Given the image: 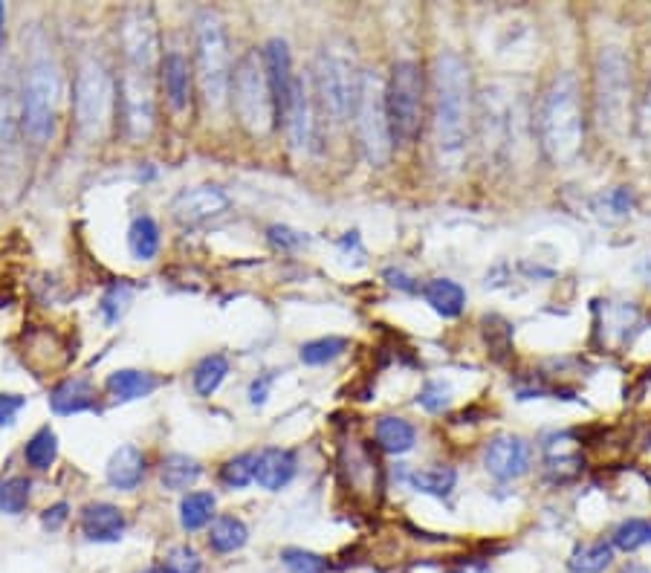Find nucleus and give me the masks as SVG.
Instances as JSON below:
<instances>
[{
    "mask_svg": "<svg viewBox=\"0 0 651 573\" xmlns=\"http://www.w3.org/2000/svg\"><path fill=\"white\" fill-rule=\"evenodd\" d=\"M472 134V76L469 64L452 50L434 55L432 67V148L437 168L455 174L466 160Z\"/></svg>",
    "mask_w": 651,
    "mask_h": 573,
    "instance_id": "obj_1",
    "label": "nucleus"
},
{
    "mask_svg": "<svg viewBox=\"0 0 651 573\" xmlns=\"http://www.w3.org/2000/svg\"><path fill=\"white\" fill-rule=\"evenodd\" d=\"M533 131L550 165L568 168L579 160L585 145V113L576 73L562 70L547 82L533 110Z\"/></svg>",
    "mask_w": 651,
    "mask_h": 573,
    "instance_id": "obj_2",
    "label": "nucleus"
},
{
    "mask_svg": "<svg viewBox=\"0 0 651 573\" xmlns=\"http://www.w3.org/2000/svg\"><path fill=\"white\" fill-rule=\"evenodd\" d=\"M61 102V67L55 61L50 41L35 32L29 41L24 87H21V125L32 142L44 145L53 137Z\"/></svg>",
    "mask_w": 651,
    "mask_h": 573,
    "instance_id": "obj_3",
    "label": "nucleus"
},
{
    "mask_svg": "<svg viewBox=\"0 0 651 573\" xmlns=\"http://www.w3.org/2000/svg\"><path fill=\"white\" fill-rule=\"evenodd\" d=\"M530 125L527 102L510 84H487L478 99V137L492 160L510 163Z\"/></svg>",
    "mask_w": 651,
    "mask_h": 573,
    "instance_id": "obj_4",
    "label": "nucleus"
},
{
    "mask_svg": "<svg viewBox=\"0 0 651 573\" xmlns=\"http://www.w3.org/2000/svg\"><path fill=\"white\" fill-rule=\"evenodd\" d=\"M362 70L356 64L353 47L345 38H333L316 55L313 67V90L316 105L325 113L330 125H345L351 119L356 93H359Z\"/></svg>",
    "mask_w": 651,
    "mask_h": 573,
    "instance_id": "obj_5",
    "label": "nucleus"
},
{
    "mask_svg": "<svg viewBox=\"0 0 651 573\" xmlns=\"http://www.w3.org/2000/svg\"><path fill=\"white\" fill-rule=\"evenodd\" d=\"M194 64H197V84L206 108L220 113L226 108L232 90V53H229L226 27L212 9L200 12L194 21Z\"/></svg>",
    "mask_w": 651,
    "mask_h": 573,
    "instance_id": "obj_6",
    "label": "nucleus"
},
{
    "mask_svg": "<svg viewBox=\"0 0 651 573\" xmlns=\"http://www.w3.org/2000/svg\"><path fill=\"white\" fill-rule=\"evenodd\" d=\"M594 116L602 137L623 139L631 125V61L623 47H602L594 61Z\"/></svg>",
    "mask_w": 651,
    "mask_h": 573,
    "instance_id": "obj_7",
    "label": "nucleus"
},
{
    "mask_svg": "<svg viewBox=\"0 0 651 573\" xmlns=\"http://www.w3.org/2000/svg\"><path fill=\"white\" fill-rule=\"evenodd\" d=\"M113 105H116V84L110 76V67L96 53L82 55L76 67L73 110L84 139L96 142L108 134Z\"/></svg>",
    "mask_w": 651,
    "mask_h": 573,
    "instance_id": "obj_8",
    "label": "nucleus"
},
{
    "mask_svg": "<svg viewBox=\"0 0 651 573\" xmlns=\"http://www.w3.org/2000/svg\"><path fill=\"white\" fill-rule=\"evenodd\" d=\"M232 105L238 113V122L244 125L252 137H267L275 125V96H272L264 55L249 50L241 55L235 76H232Z\"/></svg>",
    "mask_w": 651,
    "mask_h": 573,
    "instance_id": "obj_9",
    "label": "nucleus"
},
{
    "mask_svg": "<svg viewBox=\"0 0 651 573\" xmlns=\"http://www.w3.org/2000/svg\"><path fill=\"white\" fill-rule=\"evenodd\" d=\"M353 122H356V137H359V148L365 160L382 168L391 157L394 137H391V122H388L385 82L377 70H362L356 105H353Z\"/></svg>",
    "mask_w": 651,
    "mask_h": 573,
    "instance_id": "obj_10",
    "label": "nucleus"
},
{
    "mask_svg": "<svg viewBox=\"0 0 651 573\" xmlns=\"http://www.w3.org/2000/svg\"><path fill=\"white\" fill-rule=\"evenodd\" d=\"M388 122L391 137L400 145H408L420 137L423 128V73L414 61H397L391 67V79L385 84Z\"/></svg>",
    "mask_w": 651,
    "mask_h": 573,
    "instance_id": "obj_11",
    "label": "nucleus"
},
{
    "mask_svg": "<svg viewBox=\"0 0 651 573\" xmlns=\"http://www.w3.org/2000/svg\"><path fill=\"white\" fill-rule=\"evenodd\" d=\"M119 44L128 61V70L148 73L160 61V29L151 6H131L119 21Z\"/></svg>",
    "mask_w": 651,
    "mask_h": 573,
    "instance_id": "obj_12",
    "label": "nucleus"
},
{
    "mask_svg": "<svg viewBox=\"0 0 651 573\" xmlns=\"http://www.w3.org/2000/svg\"><path fill=\"white\" fill-rule=\"evenodd\" d=\"M119 102H122V119H125L131 139L142 142L151 137L154 122H157V99H154L151 76L125 70L119 82Z\"/></svg>",
    "mask_w": 651,
    "mask_h": 573,
    "instance_id": "obj_13",
    "label": "nucleus"
},
{
    "mask_svg": "<svg viewBox=\"0 0 651 573\" xmlns=\"http://www.w3.org/2000/svg\"><path fill=\"white\" fill-rule=\"evenodd\" d=\"M316 90H313V76H296V82L290 87V99L281 110L284 128H287V139L290 148L307 154L313 139H316Z\"/></svg>",
    "mask_w": 651,
    "mask_h": 573,
    "instance_id": "obj_14",
    "label": "nucleus"
},
{
    "mask_svg": "<svg viewBox=\"0 0 651 573\" xmlns=\"http://www.w3.org/2000/svg\"><path fill=\"white\" fill-rule=\"evenodd\" d=\"M530 443L524 437L495 435L484 446V469L495 481H516L521 475H527L530 469Z\"/></svg>",
    "mask_w": 651,
    "mask_h": 573,
    "instance_id": "obj_15",
    "label": "nucleus"
},
{
    "mask_svg": "<svg viewBox=\"0 0 651 573\" xmlns=\"http://www.w3.org/2000/svg\"><path fill=\"white\" fill-rule=\"evenodd\" d=\"M229 209V197L217 186H194V189L180 191L171 203L174 218L180 220L183 226H194L203 220L217 218Z\"/></svg>",
    "mask_w": 651,
    "mask_h": 573,
    "instance_id": "obj_16",
    "label": "nucleus"
},
{
    "mask_svg": "<svg viewBox=\"0 0 651 573\" xmlns=\"http://www.w3.org/2000/svg\"><path fill=\"white\" fill-rule=\"evenodd\" d=\"M261 55H264L267 79H270L272 96H275V108H278V116H281V110H284L287 99H290V87H293V82H296V76H293L290 47H287V41L272 38V41H267V47H264V53Z\"/></svg>",
    "mask_w": 651,
    "mask_h": 573,
    "instance_id": "obj_17",
    "label": "nucleus"
},
{
    "mask_svg": "<svg viewBox=\"0 0 651 573\" xmlns=\"http://www.w3.org/2000/svg\"><path fill=\"white\" fill-rule=\"evenodd\" d=\"M296 475V455L290 449H281V446H270L264 452L255 455V481L258 487L264 490H281L293 481Z\"/></svg>",
    "mask_w": 651,
    "mask_h": 573,
    "instance_id": "obj_18",
    "label": "nucleus"
},
{
    "mask_svg": "<svg viewBox=\"0 0 651 573\" xmlns=\"http://www.w3.org/2000/svg\"><path fill=\"white\" fill-rule=\"evenodd\" d=\"M82 533L90 542H119L125 533V516L108 501H93L82 510Z\"/></svg>",
    "mask_w": 651,
    "mask_h": 573,
    "instance_id": "obj_19",
    "label": "nucleus"
},
{
    "mask_svg": "<svg viewBox=\"0 0 651 573\" xmlns=\"http://www.w3.org/2000/svg\"><path fill=\"white\" fill-rule=\"evenodd\" d=\"M160 73H163L165 99L174 110H186L191 102V67L186 55L168 53L160 61Z\"/></svg>",
    "mask_w": 651,
    "mask_h": 573,
    "instance_id": "obj_20",
    "label": "nucleus"
},
{
    "mask_svg": "<svg viewBox=\"0 0 651 573\" xmlns=\"http://www.w3.org/2000/svg\"><path fill=\"white\" fill-rule=\"evenodd\" d=\"M145 475V458L136 446H119L108 461V484L113 490L131 492Z\"/></svg>",
    "mask_w": 651,
    "mask_h": 573,
    "instance_id": "obj_21",
    "label": "nucleus"
},
{
    "mask_svg": "<svg viewBox=\"0 0 651 573\" xmlns=\"http://www.w3.org/2000/svg\"><path fill=\"white\" fill-rule=\"evenodd\" d=\"M423 299L432 307L437 316L443 319H455L463 313V304H466V290H463L458 281L452 278H434L423 287Z\"/></svg>",
    "mask_w": 651,
    "mask_h": 573,
    "instance_id": "obj_22",
    "label": "nucleus"
},
{
    "mask_svg": "<svg viewBox=\"0 0 651 573\" xmlns=\"http://www.w3.org/2000/svg\"><path fill=\"white\" fill-rule=\"evenodd\" d=\"M50 406H53L55 414H79V411L96 406V391H93L90 380L73 377V380L55 385V391L50 394Z\"/></svg>",
    "mask_w": 651,
    "mask_h": 573,
    "instance_id": "obj_23",
    "label": "nucleus"
},
{
    "mask_svg": "<svg viewBox=\"0 0 651 573\" xmlns=\"http://www.w3.org/2000/svg\"><path fill=\"white\" fill-rule=\"evenodd\" d=\"M157 385L160 382L154 380L151 374L125 368V371H113L108 377V394L116 403H131V400H142V397L154 394Z\"/></svg>",
    "mask_w": 651,
    "mask_h": 573,
    "instance_id": "obj_24",
    "label": "nucleus"
},
{
    "mask_svg": "<svg viewBox=\"0 0 651 573\" xmlns=\"http://www.w3.org/2000/svg\"><path fill=\"white\" fill-rule=\"evenodd\" d=\"M377 443L391 455H406L417 443V429L403 417H382L377 420Z\"/></svg>",
    "mask_w": 651,
    "mask_h": 573,
    "instance_id": "obj_25",
    "label": "nucleus"
},
{
    "mask_svg": "<svg viewBox=\"0 0 651 573\" xmlns=\"http://www.w3.org/2000/svg\"><path fill=\"white\" fill-rule=\"evenodd\" d=\"M200 472H203V466L189 455H168L160 466V481H163L165 490H189L197 484Z\"/></svg>",
    "mask_w": 651,
    "mask_h": 573,
    "instance_id": "obj_26",
    "label": "nucleus"
},
{
    "mask_svg": "<svg viewBox=\"0 0 651 573\" xmlns=\"http://www.w3.org/2000/svg\"><path fill=\"white\" fill-rule=\"evenodd\" d=\"M408 484L414 492H423V495H434V498H446L449 492L455 490L458 484V475L455 469L449 466H432V469H414L408 475Z\"/></svg>",
    "mask_w": 651,
    "mask_h": 573,
    "instance_id": "obj_27",
    "label": "nucleus"
},
{
    "mask_svg": "<svg viewBox=\"0 0 651 573\" xmlns=\"http://www.w3.org/2000/svg\"><path fill=\"white\" fill-rule=\"evenodd\" d=\"M128 249L136 261H151L160 252V226L157 220L142 215L131 223L128 229Z\"/></svg>",
    "mask_w": 651,
    "mask_h": 573,
    "instance_id": "obj_28",
    "label": "nucleus"
},
{
    "mask_svg": "<svg viewBox=\"0 0 651 573\" xmlns=\"http://www.w3.org/2000/svg\"><path fill=\"white\" fill-rule=\"evenodd\" d=\"M246 539H249V530L244 521L235 516H220L209 530V545L217 553H235L246 545Z\"/></svg>",
    "mask_w": 651,
    "mask_h": 573,
    "instance_id": "obj_29",
    "label": "nucleus"
},
{
    "mask_svg": "<svg viewBox=\"0 0 651 573\" xmlns=\"http://www.w3.org/2000/svg\"><path fill=\"white\" fill-rule=\"evenodd\" d=\"M215 495L212 492H189L183 501H180V524H183V530H200V527H206L212 516H215Z\"/></svg>",
    "mask_w": 651,
    "mask_h": 573,
    "instance_id": "obj_30",
    "label": "nucleus"
},
{
    "mask_svg": "<svg viewBox=\"0 0 651 573\" xmlns=\"http://www.w3.org/2000/svg\"><path fill=\"white\" fill-rule=\"evenodd\" d=\"M614 562V545L608 542H588L570 553V571L573 573H602Z\"/></svg>",
    "mask_w": 651,
    "mask_h": 573,
    "instance_id": "obj_31",
    "label": "nucleus"
},
{
    "mask_svg": "<svg viewBox=\"0 0 651 573\" xmlns=\"http://www.w3.org/2000/svg\"><path fill=\"white\" fill-rule=\"evenodd\" d=\"M24 458L38 472H44V469H50L55 464V458H58V437H55L50 426H41L35 435L29 437L27 446H24Z\"/></svg>",
    "mask_w": 651,
    "mask_h": 573,
    "instance_id": "obj_32",
    "label": "nucleus"
},
{
    "mask_svg": "<svg viewBox=\"0 0 651 573\" xmlns=\"http://www.w3.org/2000/svg\"><path fill=\"white\" fill-rule=\"evenodd\" d=\"M226 374H229V359H226V356H206V359L194 368V391H197L200 397H212L217 388H220V382L226 380Z\"/></svg>",
    "mask_w": 651,
    "mask_h": 573,
    "instance_id": "obj_33",
    "label": "nucleus"
},
{
    "mask_svg": "<svg viewBox=\"0 0 651 573\" xmlns=\"http://www.w3.org/2000/svg\"><path fill=\"white\" fill-rule=\"evenodd\" d=\"M345 348H348V339H342V336H322V339H313V342L301 345L299 356L304 365H327L336 356L345 354Z\"/></svg>",
    "mask_w": 651,
    "mask_h": 573,
    "instance_id": "obj_34",
    "label": "nucleus"
},
{
    "mask_svg": "<svg viewBox=\"0 0 651 573\" xmlns=\"http://www.w3.org/2000/svg\"><path fill=\"white\" fill-rule=\"evenodd\" d=\"M611 545L620 547V550H625V553H634V550H640V547L651 545V521L646 519L623 521V524L614 530Z\"/></svg>",
    "mask_w": 651,
    "mask_h": 573,
    "instance_id": "obj_35",
    "label": "nucleus"
},
{
    "mask_svg": "<svg viewBox=\"0 0 651 573\" xmlns=\"http://www.w3.org/2000/svg\"><path fill=\"white\" fill-rule=\"evenodd\" d=\"M29 504V481L15 475L0 484V513L6 516H21Z\"/></svg>",
    "mask_w": 651,
    "mask_h": 573,
    "instance_id": "obj_36",
    "label": "nucleus"
},
{
    "mask_svg": "<svg viewBox=\"0 0 651 573\" xmlns=\"http://www.w3.org/2000/svg\"><path fill=\"white\" fill-rule=\"evenodd\" d=\"M281 565L290 573H327V559L304 550V547H284L281 550Z\"/></svg>",
    "mask_w": 651,
    "mask_h": 573,
    "instance_id": "obj_37",
    "label": "nucleus"
},
{
    "mask_svg": "<svg viewBox=\"0 0 651 573\" xmlns=\"http://www.w3.org/2000/svg\"><path fill=\"white\" fill-rule=\"evenodd\" d=\"M220 481L229 490H244L255 481V455H238L232 461H226L220 469Z\"/></svg>",
    "mask_w": 651,
    "mask_h": 573,
    "instance_id": "obj_38",
    "label": "nucleus"
},
{
    "mask_svg": "<svg viewBox=\"0 0 651 573\" xmlns=\"http://www.w3.org/2000/svg\"><path fill=\"white\" fill-rule=\"evenodd\" d=\"M15 128H18L15 96L9 87H0V148H9L15 142Z\"/></svg>",
    "mask_w": 651,
    "mask_h": 573,
    "instance_id": "obj_39",
    "label": "nucleus"
},
{
    "mask_svg": "<svg viewBox=\"0 0 651 573\" xmlns=\"http://www.w3.org/2000/svg\"><path fill=\"white\" fill-rule=\"evenodd\" d=\"M165 573H200L203 571V559H200V553L189 545H180L174 547L168 556H165Z\"/></svg>",
    "mask_w": 651,
    "mask_h": 573,
    "instance_id": "obj_40",
    "label": "nucleus"
},
{
    "mask_svg": "<svg viewBox=\"0 0 651 573\" xmlns=\"http://www.w3.org/2000/svg\"><path fill=\"white\" fill-rule=\"evenodd\" d=\"M417 403L423 406L426 411H437L449 409V403H452V391H449V385L440 380H432L423 385V391H420V397H417Z\"/></svg>",
    "mask_w": 651,
    "mask_h": 573,
    "instance_id": "obj_41",
    "label": "nucleus"
},
{
    "mask_svg": "<svg viewBox=\"0 0 651 573\" xmlns=\"http://www.w3.org/2000/svg\"><path fill=\"white\" fill-rule=\"evenodd\" d=\"M602 206H608L614 218H625L634 209V194H631V189L620 186V189L602 194Z\"/></svg>",
    "mask_w": 651,
    "mask_h": 573,
    "instance_id": "obj_42",
    "label": "nucleus"
},
{
    "mask_svg": "<svg viewBox=\"0 0 651 573\" xmlns=\"http://www.w3.org/2000/svg\"><path fill=\"white\" fill-rule=\"evenodd\" d=\"M637 131H640L643 148L651 154V76L646 82V93L640 99V110H637Z\"/></svg>",
    "mask_w": 651,
    "mask_h": 573,
    "instance_id": "obj_43",
    "label": "nucleus"
},
{
    "mask_svg": "<svg viewBox=\"0 0 651 573\" xmlns=\"http://www.w3.org/2000/svg\"><path fill=\"white\" fill-rule=\"evenodd\" d=\"M27 406V400L21 394H0V426L15 423L18 411Z\"/></svg>",
    "mask_w": 651,
    "mask_h": 573,
    "instance_id": "obj_44",
    "label": "nucleus"
},
{
    "mask_svg": "<svg viewBox=\"0 0 651 573\" xmlns=\"http://www.w3.org/2000/svg\"><path fill=\"white\" fill-rule=\"evenodd\" d=\"M67 510H70V507H67L64 501H58V504H53V507H47V510H44L41 524H44L47 530H58V527L67 521Z\"/></svg>",
    "mask_w": 651,
    "mask_h": 573,
    "instance_id": "obj_45",
    "label": "nucleus"
},
{
    "mask_svg": "<svg viewBox=\"0 0 651 573\" xmlns=\"http://www.w3.org/2000/svg\"><path fill=\"white\" fill-rule=\"evenodd\" d=\"M270 238L278 246H299V244H304V238H301L299 232H293V229H287V226H272Z\"/></svg>",
    "mask_w": 651,
    "mask_h": 573,
    "instance_id": "obj_46",
    "label": "nucleus"
},
{
    "mask_svg": "<svg viewBox=\"0 0 651 573\" xmlns=\"http://www.w3.org/2000/svg\"><path fill=\"white\" fill-rule=\"evenodd\" d=\"M270 380L272 377H261V380L252 382V388H249V403H252V406H264L267 391H270Z\"/></svg>",
    "mask_w": 651,
    "mask_h": 573,
    "instance_id": "obj_47",
    "label": "nucleus"
},
{
    "mask_svg": "<svg viewBox=\"0 0 651 573\" xmlns=\"http://www.w3.org/2000/svg\"><path fill=\"white\" fill-rule=\"evenodd\" d=\"M446 573H492V568H489L487 562H458Z\"/></svg>",
    "mask_w": 651,
    "mask_h": 573,
    "instance_id": "obj_48",
    "label": "nucleus"
},
{
    "mask_svg": "<svg viewBox=\"0 0 651 573\" xmlns=\"http://www.w3.org/2000/svg\"><path fill=\"white\" fill-rule=\"evenodd\" d=\"M385 278H391V284H394V287H400V290H414V284H411V281H408L403 273H397V270H388V273H385Z\"/></svg>",
    "mask_w": 651,
    "mask_h": 573,
    "instance_id": "obj_49",
    "label": "nucleus"
},
{
    "mask_svg": "<svg viewBox=\"0 0 651 573\" xmlns=\"http://www.w3.org/2000/svg\"><path fill=\"white\" fill-rule=\"evenodd\" d=\"M3 21H6V6L0 3V44H3Z\"/></svg>",
    "mask_w": 651,
    "mask_h": 573,
    "instance_id": "obj_50",
    "label": "nucleus"
},
{
    "mask_svg": "<svg viewBox=\"0 0 651 573\" xmlns=\"http://www.w3.org/2000/svg\"><path fill=\"white\" fill-rule=\"evenodd\" d=\"M623 573H649V571H646L643 565H628V568H625Z\"/></svg>",
    "mask_w": 651,
    "mask_h": 573,
    "instance_id": "obj_51",
    "label": "nucleus"
},
{
    "mask_svg": "<svg viewBox=\"0 0 651 573\" xmlns=\"http://www.w3.org/2000/svg\"><path fill=\"white\" fill-rule=\"evenodd\" d=\"M145 573H165V571H157V568H151V571H145Z\"/></svg>",
    "mask_w": 651,
    "mask_h": 573,
    "instance_id": "obj_52",
    "label": "nucleus"
}]
</instances>
